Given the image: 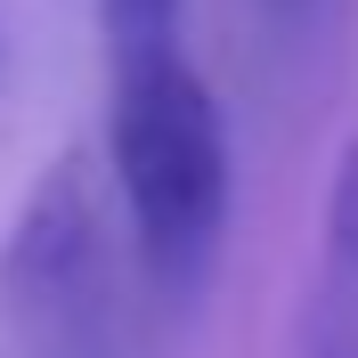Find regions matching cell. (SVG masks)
I'll return each mask as SVG.
<instances>
[{
    "label": "cell",
    "instance_id": "cell-3",
    "mask_svg": "<svg viewBox=\"0 0 358 358\" xmlns=\"http://www.w3.org/2000/svg\"><path fill=\"white\" fill-rule=\"evenodd\" d=\"M301 358H358V138L334 155L326 179V236L301 310Z\"/></svg>",
    "mask_w": 358,
    "mask_h": 358
},
{
    "label": "cell",
    "instance_id": "cell-2",
    "mask_svg": "<svg viewBox=\"0 0 358 358\" xmlns=\"http://www.w3.org/2000/svg\"><path fill=\"white\" fill-rule=\"evenodd\" d=\"M0 301L17 358H122L106 203L82 155H57L17 203V228L0 245Z\"/></svg>",
    "mask_w": 358,
    "mask_h": 358
},
{
    "label": "cell",
    "instance_id": "cell-5",
    "mask_svg": "<svg viewBox=\"0 0 358 358\" xmlns=\"http://www.w3.org/2000/svg\"><path fill=\"white\" fill-rule=\"evenodd\" d=\"M268 8H277V17H285V24H301V17H310V8H317V0H268Z\"/></svg>",
    "mask_w": 358,
    "mask_h": 358
},
{
    "label": "cell",
    "instance_id": "cell-4",
    "mask_svg": "<svg viewBox=\"0 0 358 358\" xmlns=\"http://www.w3.org/2000/svg\"><path fill=\"white\" fill-rule=\"evenodd\" d=\"M179 8H187V0H98L106 66H138V57L179 49Z\"/></svg>",
    "mask_w": 358,
    "mask_h": 358
},
{
    "label": "cell",
    "instance_id": "cell-1",
    "mask_svg": "<svg viewBox=\"0 0 358 358\" xmlns=\"http://www.w3.org/2000/svg\"><path fill=\"white\" fill-rule=\"evenodd\" d=\"M106 163L131 212L138 268L163 301H196L212 285V261L228 245V122L220 98L179 49L106 66Z\"/></svg>",
    "mask_w": 358,
    "mask_h": 358
}]
</instances>
